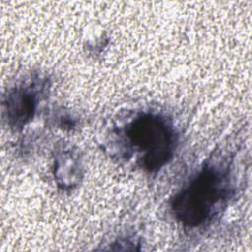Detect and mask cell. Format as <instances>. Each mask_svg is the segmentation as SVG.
I'll return each instance as SVG.
<instances>
[{
    "mask_svg": "<svg viewBox=\"0 0 252 252\" xmlns=\"http://www.w3.org/2000/svg\"><path fill=\"white\" fill-rule=\"evenodd\" d=\"M227 171L206 165L171 201L175 219L184 226L197 227L210 220L216 208L227 197Z\"/></svg>",
    "mask_w": 252,
    "mask_h": 252,
    "instance_id": "1",
    "label": "cell"
},
{
    "mask_svg": "<svg viewBox=\"0 0 252 252\" xmlns=\"http://www.w3.org/2000/svg\"><path fill=\"white\" fill-rule=\"evenodd\" d=\"M124 133L132 147L143 154L141 164L148 171L159 170L173 156L175 134L160 115L141 114L126 125Z\"/></svg>",
    "mask_w": 252,
    "mask_h": 252,
    "instance_id": "2",
    "label": "cell"
},
{
    "mask_svg": "<svg viewBox=\"0 0 252 252\" xmlns=\"http://www.w3.org/2000/svg\"><path fill=\"white\" fill-rule=\"evenodd\" d=\"M35 86V82L21 85L6 95L5 111L11 127L21 128L33 117L39 93V88Z\"/></svg>",
    "mask_w": 252,
    "mask_h": 252,
    "instance_id": "3",
    "label": "cell"
}]
</instances>
